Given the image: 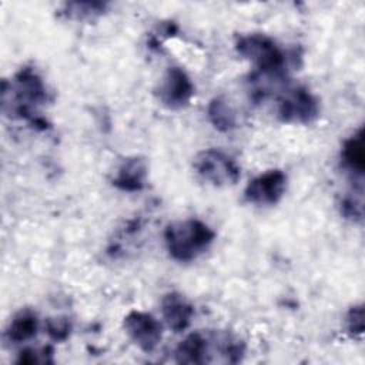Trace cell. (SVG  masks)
I'll return each instance as SVG.
<instances>
[{
	"instance_id": "obj_4",
	"label": "cell",
	"mask_w": 365,
	"mask_h": 365,
	"mask_svg": "<svg viewBox=\"0 0 365 365\" xmlns=\"http://www.w3.org/2000/svg\"><path fill=\"white\" fill-rule=\"evenodd\" d=\"M192 167L204 181L215 187L234 185L241 177V171L235 160L217 148L200 151L194 158Z\"/></svg>"
},
{
	"instance_id": "obj_17",
	"label": "cell",
	"mask_w": 365,
	"mask_h": 365,
	"mask_svg": "<svg viewBox=\"0 0 365 365\" xmlns=\"http://www.w3.org/2000/svg\"><path fill=\"white\" fill-rule=\"evenodd\" d=\"M341 214L345 218H349L352 221H361L364 215V205H362V195H346L342 198L341 204Z\"/></svg>"
},
{
	"instance_id": "obj_8",
	"label": "cell",
	"mask_w": 365,
	"mask_h": 365,
	"mask_svg": "<svg viewBox=\"0 0 365 365\" xmlns=\"http://www.w3.org/2000/svg\"><path fill=\"white\" fill-rule=\"evenodd\" d=\"M287 181V174L282 170H268L247 184L244 197L250 204L274 205L284 197Z\"/></svg>"
},
{
	"instance_id": "obj_11",
	"label": "cell",
	"mask_w": 365,
	"mask_h": 365,
	"mask_svg": "<svg viewBox=\"0 0 365 365\" xmlns=\"http://www.w3.org/2000/svg\"><path fill=\"white\" fill-rule=\"evenodd\" d=\"M208 336L201 332L187 335L175 349V362L178 364H207L210 358Z\"/></svg>"
},
{
	"instance_id": "obj_19",
	"label": "cell",
	"mask_w": 365,
	"mask_h": 365,
	"mask_svg": "<svg viewBox=\"0 0 365 365\" xmlns=\"http://www.w3.org/2000/svg\"><path fill=\"white\" fill-rule=\"evenodd\" d=\"M51 355H53L51 346H46V348H43V349L27 348V349H23V351L19 354L17 362H19V364H44V362H53Z\"/></svg>"
},
{
	"instance_id": "obj_2",
	"label": "cell",
	"mask_w": 365,
	"mask_h": 365,
	"mask_svg": "<svg viewBox=\"0 0 365 365\" xmlns=\"http://www.w3.org/2000/svg\"><path fill=\"white\" fill-rule=\"evenodd\" d=\"M215 238V232L201 220L187 218L170 222L164 230V242L170 257L188 262L204 254Z\"/></svg>"
},
{
	"instance_id": "obj_13",
	"label": "cell",
	"mask_w": 365,
	"mask_h": 365,
	"mask_svg": "<svg viewBox=\"0 0 365 365\" xmlns=\"http://www.w3.org/2000/svg\"><path fill=\"white\" fill-rule=\"evenodd\" d=\"M37 331H38L37 314L30 308H24V309H20L10 321L6 329V336L10 342L20 344L34 338Z\"/></svg>"
},
{
	"instance_id": "obj_3",
	"label": "cell",
	"mask_w": 365,
	"mask_h": 365,
	"mask_svg": "<svg viewBox=\"0 0 365 365\" xmlns=\"http://www.w3.org/2000/svg\"><path fill=\"white\" fill-rule=\"evenodd\" d=\"M237 53L251 61L258 74L268 77H281L288 66L287 53L267 34L250 33L242 34L235 41Z\"/></svg>"
},
{
	"instance_id": "obj_18",
	"label": "cell",
	"mask_w": 365,
	"mask_h": 365,
	"mask_svg": "<svg viewBox=\"0 0 365 365\" xmlns=\"http://www.w3.org/2000/svg\"><path fill=\"white\" fill-rule=\"evenodd\" d=\"M345 325L352 336H362L364 334V307L362 304L349 308L345 317Z\"/></svg>"
},
{
	"instance_id": "obj_9",
	"label": "cell",
	"mask_w": 365,
	"mask_h": 365,
	"mask_svg": "<svg viewBox=\"0 0 365 365\" xmlns=\"http://www.w3.org/2000/svg\"><path fill=\"white\" fill-rule=\"evenodd\" d=\"M161 315L164 322L174 332L188 328L194 315V307L180 292H167L161 299Z\"/></svg>"
},
{
	"instance_id": "obj_15",
	"label": "cell",
	"mask_w": 365,
	"mask_h": 365,
	"mask_svg": "<svg viewBox=\"0 0 365 365\" xmlns=\"http://www.w3.org/2000/svg\"><path fill=\"white\" fill-rule=\"evenodd\" d=\"M107 4L100 1H71L64 4V10L61 13H64L67 19L91 20L104 13Z\"/></svg>"
},
{
	"instance_id": "obj_10",
	"label": "cell",
	"mask_w": 365,
	"mask_h": 365,
	"mask_svg": "<svg viewBox=\"0 0 365 365\" xmlns=\"http://www.w3.org/2000/svg\"><path fill=\"white\" fill-rule=\"evenodd\" d=\"M147 175V161L140 157H128L117 168V173L113 178V185L127 192L141 191L145 187Z\"/></svg>"
},
{
	"instance_id": "obj_7",
	"label": "cell",
	"mask_w": 365,
	"mask_h": 365,
	"mask_svg": "<svg viewBox=\"0 0 365 365\" xmlns=\"http://www.w3.org/2000/svg\"><path fill=\"white\" fill-rule=\"evenodd\" d=\"M123 328L128 338L144 352L154 351L163 338V327L150 312L130 311L124 317Z\"/></svg>"
},
{
	"instance_id": "obj_1",
	"label": "cell",
	"mask_w": 365,
	"mask_h": 365,
	"mask_svg": "<svg viewBox=\"0 0 365 365\" xmlns=\"http://www.w3.org/2000/svg\"><path fill=\"white\" fill-rule=\"evenodd\" d=\"M48 101V91L41 76L33 67H21L10 86L3 81V110L10 106V113L46 128V121L36 108Z\"/></svg>"
},
{
	"instance_id": "obj_5",
	"label": "cell",
	"mask_w": 365,
	"mask_h": 365,
	"mask_svg": "<svg viewBox=\"0 0 365 365\" xmlns=\"http://www.w3.org/2000/svg\"><path fill=\"white\" fill-rule=\"evenodd\" d=\"M319 100L305 87L287 90L278 100L277 115L287 124H309L319 115Z\"/></svg>"
},
{
	"instance_id": "obj_6",
	"label": "cell",
	"mask_w": 365,
	"mask_h": 365,
	"mask_svg": "<svg viewBox=\"0 0 365 365\" xmlns=\"http://www.w3.org/2000/svg\"><path fill=\"white\" fill-rule=\"evenodd\" d=\"M155 94L167 108L180 110L194 96V84L181 67H168L155 88Z\"/></svg>"
},
{
	"instance_id": "obj_14",
	"label": "cell",
	"mask_w": 365,
	"mask_h": 365,
	"mask_svg": "<svg viewBox=\"0 0 365 365\" xmlns=\"http://www.w3.org/2000/svg\"><path fill=\"white\" fill-rule=\"evenodd\" d=\"M207 115L212 127L218 131L227 133L237 127V114L230 101L224 97H215L210 101Z\"/></svg>"
},
{
	"instance_id": "obj_16",
	"label": "cell",
	"mask_w": 365,
	"mask_h": 365,
	"mask_svg": "<svg viewBox=\"0 0 365 365\" xmlns=\"http://www.w3.org/2000/svg\"><path fill=\"white\" fill-rule=\"evenodd\" d=\"M47 335L56 341V342H63L66 341L73 329V324L68 317L66 315H58V317H50L46 319L44 324Z\"/></svg>"
},
{
	"instance_id": "obj_12",
	"label": "cell",
	"mask_w": 365,
	"mask_h": 365,
	"mask_svg": "<svg viewBox=\"0 0 365 365\" xmlns=\"http://www.w3.org/2000/svg\"><path fill=\"white\" fill-rule=\"evenodd\" d=\"M342 167L349 171L354 178L362 180L365 170V150H364V133L358 128L349 138L345 140L341 150Z\"/></svg>"
}]
</instances>
